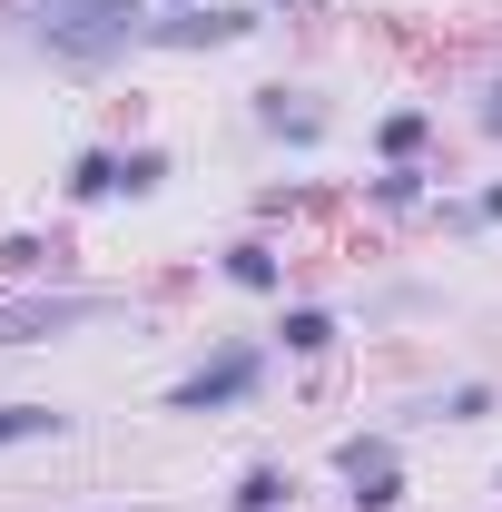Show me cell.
<instances>
[{
	"instance_id": "1",
	"label": "cell",
	"mask_w": 502,
	"mask_h": 512,
	"mask_svg": "<svg viewBox=\"0 0 502 512\" xmlns=\"http://www.w3.org/2000/svg\"><path fill=\"white\" fill-rule=\"evenodd\" d=\"M20 20H30V40L69 69H109L119 50L148 40V20H138V0H10Z\"/></svg>"
},
{
	"instance_id": "2",
	"label": "cell",
	"mask_w": 502,
	"mask_h": 512,
	"mask_svg": "<svg viewBox=\"0 0 502 512\" xmlns=\"http://www.w3.org/2000/svg\"><path fill=\"white\" fill-rule=\"evenodd\" d=\"M256 375H266V365H256V345H227L217 365H197L188 384H168V414H217V404H247Z\"/></svg>"
},
{
	"instance_id": "3",
	"label": "cell",
	"mask_w": 502,
	"mask_h": 512,
	"mask_svg": "<svg viewBox=\"0 0 502 512\" xmlns=\"http://www.w3.org/2000/svg\"><path fill=\"white\" fill-rule=\"evenodd\" d=\"M89 316H109V296H30V306H0V345H40V335H69Z\"/></svg>"
},
{
	"instance_id": "4",
	"label": "cell",
	"mask_w": 502,
	"mask_h": 512,
	"mask_svg": "<svg viewBox=\"0 0 502 512\" xmlns=\"http://www.w3.org/2000/svg\"><path fill=\"white\" fill-rule=\"evenodd\" d=\"M247 30H256V10H207V0H197V10H168V20H148L158 50H227V40H247Z\"/></svg>"
},
{
	"instance_id": "5",
	"label": "cell",
	"mask_w": 502,
	"mask_h": 512,
	"mask_svg": "<svg viewBox=\"0 0 502 512\" xmlns=\"http://www.w3.org/2000/svg\"><path fill=\"white\" fill-rule=\"evenodd\" d=\"M335 463H345V483H355V512H394V444H384V434L345 444Z\"/></svg>"
},
{
	"instance_id": "6",
	"label": "cell",
	"mask_w": 502,
	"mask_h": 512,
	"mask_svg": "<svg viewBox=\"0 0 502 512\" xmlns=\"http://www.w3.org/2000/svg\"><path fill=\"white\" fill-rule=\"evenodd\" d=\"M256 119L276 128V138H325V109H306V99H286V89H266V109Z\"/></svg>"
},
{
	"instance_id": "7",
	"label": "cell",
	"mask_w": 502,
	"mask_h": 512,
	"mask_svg": "<svg viewBox=\"0 0 502 512\" xmlns=\"http://www.w3.org/2000/svg\"><path fill=\"white\" fill-rule=\"evenodd\" d=\"M119 188H128V168L109 158V148H89V158L69 168V197H119Z\"/></svg>"
},
{
	"instance_id": "8",
	"label": "cell",
	"mask_w": 502,
	"mask_h": 512,
	"mask_svg": "<svg viewBox=\"0 0 502 512\" xmlns=\"http://www.w3.org/2000/svg\"><path fill=\"white\" fill-rule=\"evenodd\" d=\"M227 276H237V286H256V296H266V286H276L286 266H276V247H266V237H247V247H227Z\"/></svg>"
},
{
	"instance_id": "9",
	"label": "cell",
	"mask_w": 502,
	"mask_h": 512,
	"mask_svg": "<svg viewBox=\"0 0 502 512\" xmlns=\"http://www.w3.org/2000/svg\"><path fill=\"white\" fill-rule=\"evenodd\" d=\"M276 335H286V355H325V345H335V316H325V306H296Z\"/></svg>"
},
{
	"instance_id": "10",
	"label": "cell",
	"mask_w": 502,
	"mask_h": 512,
	"mask_svg": "<svg viewBox=\"0 0 502 512\" xmlns=\"http://www.w3.org/2000/svg\"><path fill=\"white\" fill-rule=\"evenodd\" d=\"M69 414H50V404H0V444H40V434H60Z\"/></svg>"
},
{
	"instance_id": "11",
	"label": "cell",
	"mask_w": 502,
	"mask_h": 512,
	"mask_svg": "<svg viewBox=\"0 0 502 512\" xmlns=\"http://www.w3.org/2000/svg\"><path fill=\"white\" fill-rule=\"evenodd\" d=\"M286 503V473H276V463H256L247 483H237V512H276Z\"/></svg>"
},
{
	"instance_id": "12",
	"label": "cell",
	"mask_w": 502,
	"mask_h": 512,
	"mask_svg": "<svg viewBox=\"0 0 502 512\" xmlns=\"http://www.w3.org/2000/svg\"><path fill=\"white\" fill-rule=\"evenodd\" d=\"M414 148H424V109H394L384 119V158H414Z\"/></svg>"
},
{
	"instance_id": "13",
	"label": "cell",
	"mask_w": 502,
	"mask_h": 512,
	"mask_svg": "<svg viewBox=\"0 0 502 512\" xmlns=\"http://www.w3.org/2000/svg\"><path fill=\"white\" fill-rule=\"evenodd\" d=\"M119 168H128V197H138V188H158V178H168V158H158V148H138V158H119Z\"/></svg>"
},
{
	"instance_id": "14",
	"label": "cell",
	"mask_w": 502,
	"mask_h": 512,
	"mask_svg": "<svg viewBox=\"0 0 502 512\" xmlns=\"http://www.w3.org/2000/svg\"><path fill=\"white\" fill-rule=\"evenodd\" d=\"M483 128H502V89H493V109H483Z\"/></svg>"
},
{
	"instance_id": "15",
	"label": "cell",
	"mask_w": 502,
	"mask_h": 512,
	"mask_svg": "<svg viewBox=\"0 0 502 512\" xmlns=\"http://www.w3.org/2000/svg\"><path fill=\"white\" fill-rule=\"evenodd\" d=\"M483 207H493V217H502V188H493V197H483Z\"/></svg>"
},
{
	"instance_id": "16",
	"label": "cell",
	"mask_w": 502,
	"mask_h": 512,
	"mask_svg": "<svg viewBox=\"0 0 502 512\" xmlns=\"http://www.w3.org/2000/svg\"><path fill=\"white\" fill-rule=\"evenodd\" d=\"M178 10H197V0H178Z\"/></svg>"
}]
</instances>
